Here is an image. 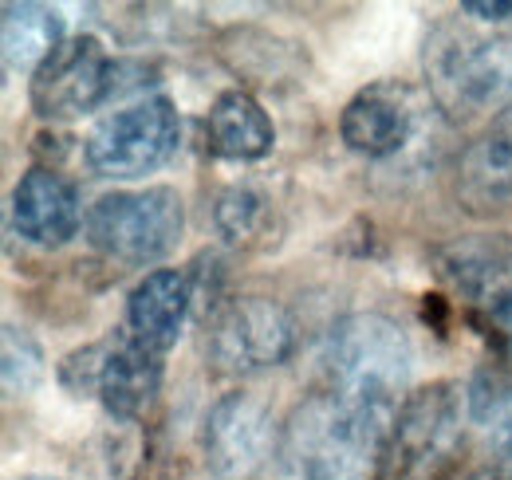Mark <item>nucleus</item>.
Listing matches in <instances>:
<instances>
[{"label": "nucleus", "instance_id": "10", "mask_svg": "<svg viewBox=\"0 0 512 480\" xmlns=\"http://www.w3.org/2000/svg\"><path fill=\"white\" fill-rule=\"evenodd\" d=\"M276 449V425L264 398L233 390L217 398L201 425V453L217 480H253Z\"/></svg>", "mask_w": 512, "mask_h": 480}, {"label": "nucleus", "instance_id": "8", "mask_svg": "<svg viewBox=\"0 0 512 480\" xmlns=\"http://www.w3.org/2000/svg\"><path fill=\"white\" fill-rule=\"evenodd\" d=\"M296 319L268 296L217 300L205 319V355L221 374H260L292 359Z\"/></svg>", "mask_w": 512, "mask_h": 480}, {"label": "nucleus", "instance_id": "14", "mask_svg": "<svg viewBox=\"0 0 512 480\" xmlns=\"http://www.w3.org/2000/svg\"><path fill=\"white\" fill-rule=\"evenodd\" d=\"M190 280L174 268H158V272H146L134 292L127 296V335H134L142 347L166 355L182 327H186V315H190Z\"/></svg>", "mask_w": 512, "mask_h": 480}, {"label": "nucleus", "instance_id": "1", "mask_svg": "<svg viewBox=\"0 0 512 480\" xmlns=\"http://www.w3.org/2000/svg\"><path fill=\"white\" fill-rule=\"evenodd\" d=\"M390 421L383 406L323 390L292 410L280 449L304 480H371L383 473Z\"/></svg>", "mask_w": 512, "mask_h": 480}, {"label": "nucleus", "instance_id": "24", "mask_svg": "<svg viewBox=\"0 0 512 480\" xmlns=\"http://www.w3.org/2000/svg\"><path fill=\"white\" fill-rule=\"evenodd\" d=\"M24 480H52V477H24Z\"/></svg>", "mask_w": 512, "mask_h": 480}, {"label": "nucleus", "instance_id": "18", "mask_svg": "<svg viewBox=\"0 0 512 480\" xmlns=\"http://www.w3.org/2000/svg\"><path fill=\"white\" fill-rule=\"evenodd\" d=\"M217 233L233 248H272L280 240L276 201L256 185H229L213 209Z\"/></svg>", "mask_w": 512, "mask_h": 480}, {"label": "nucleus", "instance_id": "3", "mask_svg": "<svg viewBox=\"0 0 512 480\" xmlns=\"http://www.w3.org/2000/svg\"><path fill=\"white\" fill-rule=\"evenodd\" d=\"M414 370V347L406 331L379 311L343 315L323 339V378L327 390L363 406H383L406 390Z\"/></svg>", "mask_w": 512, "mask_h": 480}, {"label": "nucleus", "instance_id": "6", "mask_svg": "<svg viewBox=\"0 0 512 480\" xmlns=\"http://www.w3.org/2000/svg\"><path fill=\"white\" fill-rule=\"evenodd\" d=\"M60 382L79 398H99L111 418L134 421L154 406L162 390V355L119 331L67 355Z\"/></svg>", "mask_w": 512, "mask_h": 480}, {"label": "nucleus", "instance_id": "23", "mask_svg": "<svg viewBox=\"0 0 512 480\" xmlns=\"http://www.w3.org/2000/svg\"><path fill=\"white\" fill-rule=\"evenodd\" d=\"M469 480H512V465L509 461H489L485 469H477Z\"/></svg>", "mask_w": 512, "mask_h": 480}, {"label": "nucleus", "instance_id": "15", "mask_svg": "<svg viewBox=\"0 0 512 480\" xmlns=\"http://www.w3.org/2000/svg\"><path fill=\"white\" fill-rule=\"evenodd\" d=\"M205 134H209L213 154L229 162H260L276 142V126L249 91L217 95L205 119Z\"/></svg>", "mask_w": 512, "mask_h": 480}, {"label": "nucleus", "instance_id": "9", "mask_svg": "<svg viewBox=\"0 0 512 480\" xmlns=\"http://www.w3.org/2000/svg\"><path fill=\"white\" fill-rule=\"evenodd\" d=\"M119 95V63L95 36H67L32 75V111L40 119H79Z\"/></svg>", "mask_w": 512, "mask_h": 480}, {"label": "nucleus", "instance_id": "12", "mask_svg": "<svg viewBox=\"0 0 512 480\" xmlns=\"http://www.w3.org/2000/svg\"><path fill=\"white\" fill-rule=\"evenodd\" d=\"M457 205L469 217H501L512 209V107L493 115L461 150Z\"/></svg>", "mask_w": 512, "mask_h": 480}, {"label": "nucleus", "instance_id": "20", "mask_svg": "<svg viewBox=\"0 0 512 480\" xmlns=\"http://www.w3.org/2000/svg\"><path fill=\"white\" fill-rule=\"evenodd\" d=\"M40 382H44V351H40V343L24 327L4 323V394L20 398V394H32Z\"/></svg>", "mask_w": 512, "mask_h": 480}, {"label": "nucleus", "instance_id": "7", "mask_svg": "<svg viewBox=\"0 0 512 480\" xmlns=\"http://www.w3.org/2000/svg\"><path fill=\"white\" fill-rule=\"evenodd\" d=\"M178 142H182L178 107L166 95H150L95 122L83 142V154L99 178L134 181L162 170L174 158Z\"/></svg>", "mask_w": 512, "mask_h": 480}, {"label": "nucleus", "instance_id": "21", "mask_svg": "<svg viewBox=\"0 0 512 480\" xmlns=\"http://www.w3.org/2000/svg\"><path fill=\"white\" fill-rule=\"evenodd\" d=\"M461 12L473 16V20H481V24H509L512 0H465Z\"/></svg>", "mask_w": 512, "mask_h": 480}, {"label": "nucleus", "instance_id": "19", "mask_svg": "<svg viewBox=\"0 0 512 480\" xmlns=\"http://www.w3.org/2000/svg\"><path fill=\"white\" fill-rule=\"evenodd\" d=\"M469 418L489 437L493 461L512 465V378L501 370H481L469 386Z\"/></svg>", "mask_w": 512, "mask_h": 480}, {"label": "nucleus", "instance_id": "16", "mask_svg": "<svg viewBox=\"0 0 512 480\" xmlns=\"http://www.w3.org/2000/svg\"><path fill=\"white\" fill-rule=\"evenodd\" d=\"M442 272L449 280L485 300L493 292V303L512 292V240L509 237H477L457 240L442 252Z\"/></svg>", "mask_w": 512, "mask_h": 480}, {"label": "nucleus", "instance_id": "13", "mask_svg": "<svg viewBox=\"0 0 512 480\" xmlns=\"http://www.w3.org/2000/svg\"><path fill=\"white\" fill-rule=\"evenodd\" d=\"M79 221H83L79 193L64 174H56L48 166H36L16 181V189H12V229H16V237H24L28 244H40V248H60L79 233Z\"/></svg>", "mask_w": 512, "mask_h": 480}, {"label": "nucleus", "instance_id": "5", "mask_svg": "<svg viewBox=\"0 0 512 480\" xmlns=\"http://www.w3.org/2000/svg\"><path fill=\"white\" fill-rule=\"evenodd\" d=\"M465 437L461 390L453 382H430L398 406L390 421L383 480H442Z\"/></svg>", "mask_w": 512, "mask_h": 480}, {"label": "nucleus", "instance_id": "11", "mask_svg": "<svg viewBox=\"0 0 512 480\" xmlns=\"http://www.w3.org/2000/svg\"><path fill=\"white\" fill-rule=\"evenodd\" d=\"M418 91L398 79H379L363 87L339 115V134L347 150L363 158H394L398 150L410 146L418 130Z\"/></svg>", "mask_w": 512, "mask_h": 480}, {"label": "nucleus", "instance_id": "17", "mask_svg": "<svg viewBox=\"0 0 512 480\" xmlns=\"http://www.w3.org/2000/svg\"><path fill=\"white\" fill-rule=\"evenodd\" d=\"M4 67L16 71H40V63L48 60L60 44H64V16L48 4H16L8 0L4 8Z\"/></svg>", "mask_w": 512, "mask_h": 480}, {"label": "nucleus", "instance_id": "22", "mask_svg": "<svg viewBox=\"0 0 512 480\" xmlns=\"http://www.w3.org/2000/svg\"><path fill=\"white\" fill-rule=\"evenodd\" d=\"M493 327H497V335L505 339V347L512 355V292L493 303Z\"/></svg>", "mask_w": 512, "mask_h": 480}, {"label": "nucleus", "instance_id": "4", "mask_svg": "<svg viewBox=\"0 0 512 480\" xmlns=\"http://www.w3.org/2000/svg\"><path fill=\"white\" fill-rule=\"evenodd\" d=\"M87 240L123 264H154L170 256L186 229V205L170 185L103 193L87 209Z\"/></svg>", "mask_w": 512, "mask_h": 480}, {"label": "nucleus", "instance_id": "2", "mask_svg": "<svg viewBox=\"0 0 512 480\" xmlns=\"http://www.w3.org/2000/svg\"><path fill=\"white\" fill-rule=\"evenodd\" d=\"M426 79L434 103L449 119H473L512 107V24L497 32H469L442 24L426 40Z\"/></svg>", "mask_w": 512, "mask_h": 480}]
</instances>
